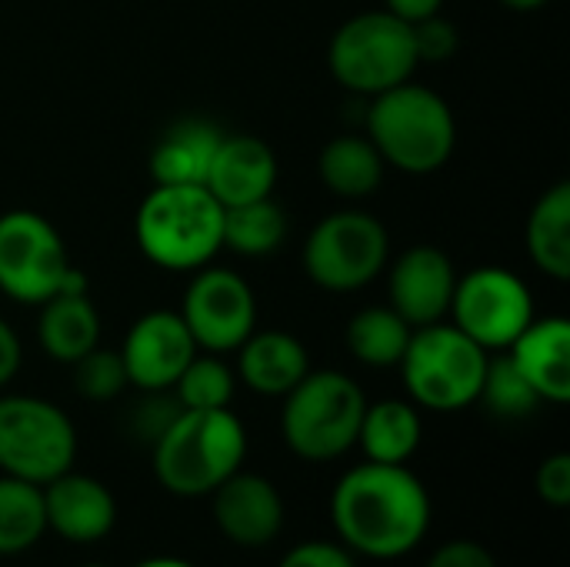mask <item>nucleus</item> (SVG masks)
Returning <instances> with one entry per match:
<instances>
[{"instance_id":"34","label":"nucleus","mask_w":570,"mask_h":567,"mask_svg":"<svg viewBox=\"0 0 570 567\" xmlns=\"http://www.w3.org/2000/svg\"><path fill=\"white\" fill-rule=\"evenodd\" d=\"M277 567H357V555L341 541H304L291 548Z\"/></svg>"},{"instance_id":"14","label":"nucleus","mask_w":570,"mask_h":567,"mask_svg":"<svg viewBox=\"0 0 570 567\" xmlns=\"http://www.w3.org/2000/svg\"><path fill=\"white\" fill-rule=\"evenodd\" d=\"M458 271L454 261L431 244H417L404 251L387 271V297L391 307L411 324L428 328L448 317L454 297Z\"/></svg>"},{"instance_id":"35","label":"nucleus","mask_w":570,"mask_h":567,"mask_svg":"<svg viewBox=\"0 0 570 567\" xmlns=\"http://www.w3.org/2000/svg\"><path fill=\"white\" fill-rule=\"evenodd\" d=\"M424 567H498V561L481 541L458 538V541L441 545Z\"/></svg>"},{"instance_id":"4","label":"nucleus","mask_w":570,"mask_h":567,"mask_svg":"<svg viewBox=\"0 0 570 567\" xmlns=\"http://www.w3.org/2000/svg\"><path fill=\"white\" fill-rule=\"evenodd\" d=\"M140 254L164 271H197L224 251V207L204 184H154L134 214Z\"/></svg>"},{"instance_id":"20","label":"nucleus","mask_w":570,"mask_h":567,"mask_svg":"<svg viewBox=\"0 0 570 567\" xmlns=\"http://www.w3.org/2000/svg\"><path fill=\"white\" fill-rule=\"evenodd\" d=\"M37 341L57 364H73L100 344V314L87 294H53L40 304Z\"/></svg>"},{"instance_id":"8","label":"nucleus","mask_w":570,"mask_h":567,"mask_svg":"<svg viewBox=\"0 0 570 567\" xmlns=\"http://www.w3.org/2000/svg\"><path fill=\"white\" fill-rule=\"evenodd\" d=\"M391 257L387 227L361 207L327 214L314 224L304 241L307 277L331 294H354L374 284Z\"/></svg>"},{"instance_id":"39","label":"nucleus","mask_w":570,"mask_h":567,"mask_svg":"<svg viewBox=\"0 0 570 567\" xmlns=\"http://www.w3.org/2000/svg\"><path fill=\"white\" fill-rule=\"evenodd\" d=\"M134 567H197L190 565V561H184V558H147V561H140V565Z\"/></svg>"},{"instance_id":"2","label":"nucleus","mask_w":570,"mask_h":567,"mask_svg":"<svg viewBox=\"0 0 570 567\" xmlns=\"http://www.w3.org/2000/svg\"><path fill=\"white\" fill-rule=\"evenodd\" d=\"M247 431L230 408L180 411L150 448L154 478L177 498L214 495L234 471L244 468Z\"/></svg>"},{"instance_id":"32","label":"nucleus","mask_w":570,"mask_h":567,"mask_svg":"<svg viewBox=\"0 0 570 567\" xmlns=\"http://www.w3.org/2000/svg\"><path fill=\"white\" fill-rule=\"evenodd\" d=\"M411 37H414L417 63H444L461 47L458 23L448 20L444 13H434V17H424V20L411 23Z\"/></svg>"},{"instance_id":"26","label":"nucleus","mask_w":570,"mask_h":567,"mask_svg":"<svg viewBox=\"0 0 570 567\" xmlns=\"http://www.w3.org/2000/svg\"><path fill=\"white\" fill-rule=\"evenodd\" d=\"M47 535L43 488L0 475V558L30 551Z\"/></svg>"},{"instance_id":"15","label":"nucleus","mask_w":570,"mask_h":567,"mask_svg":"<svg viewBox=\"0 0 570 567\" xmlns=\"http://www.w3.org/2000/svg\"><path fill=\"white\" fill-rule=\"evenodd\" d=\"M210 511L217 531L240 548H264L284 528V498L264 478L250 471H234L214 495Z\"/></svg>"},{"instance_id":"13","label":"nucleus","mask_w":570,"mask_h":567,"mask_svg":"<svg viewBox=\"0 0 570 567\" xmlns=\"http://www.w3.org/2000/svg\"><path fill=\"white\" fill-rule=\"evenodd\" d=\"M194 354L197 344L177 311L140 314L120 348L127 381L137 391H170Z\"/></svg>"},{"instance_id":"19","label":"nucleus","mask_w":570,"mask_h":567,"mask_svg":"<svg viewBox=\"0 0 570 567\" xmlns=\"http://www.w3.org/2000/svg\"><path fill=\"white\" fill-rule=\"evenodd\" d=\"M311 371L307 348L287 331H254L237 348V381L261 398H284Z\"/></svg>"},{"instance_id":"28","label":"nucleus","mask_w":570,"mask_h":567,"mask_svg":"<svg viewBox=\"0 0 570 567\" xmlns=\"http://www.w3.org/2000/svg\"><path fill=\"white\" fill-rule=\"evenodd\" d=\"M170 391L180 401V408H187V411L230 408V401L237 394V374L224 361V354H210V351L200 354L197 351L190 358V364L180 371V378L174 381Z\"/></svg>"},{"instance_id":"25","label":"nucleus","mask_w":570,"mask_h":567,"mask_svg":"<svg viewBox=\"0 0 570 567\" xmlns=\"http://www.w3.org/2000/svg\"><path fill=\"white\" fill-rule=\"evenodd\" d=\"M411 334H414V328L391 304L387 307L374 304V307L357 311L347 321L344 344H347L351 358L361 361L364 368H397L407 351Z\"/></svg>"},{"instance_id":"21","label":"nucleus","mask_w":570,"mask_h":567,"mask_svg":"<svg viewBox=\"0 0 570 567\" xmlns=\"http://www.w3.org/2000/svg\"><path fill=\"white\" fill-rule=\"evenodd\" d=\"M224 130L210 120L187 117L177 120L150 154V177L154 184H204L214 150Z\"/></svg>"},{"instance_id":"27","label":"nucleus","mask_w":570,"mask_h":567,"mask_svg":"<svg viewBox=\"0 0 570 567\" xmlns=\"http://www.w3.org/2000/svg\"><path fill=\"white\" fill-rule=\"evenodd\" d=\"M287 241V214L274 197L224 207V247L240 257H267Z\"/></svg>"},{"instance_id":"24","label":"nucleus","mask_w":570,"mask_h":567,"mask_svg":"<svg viewBox=\"0 0 570 567\" xmlns=\"http://www.w3.org/2000/svg\"><path fill=\"white\" fill-rule=\"evenodd\" d=\"M528 254L554 281L570 277V184L548 187L528 217Z\"/></svg>"},{"instance_id":"36","label":"nucleus","mask_w":570,"mask_h":567,"mask_svg":"<svg viewBox=\"0 0 570 567\" xmlns=\"http://www.w3.org/2000/svg\"><path fill=\"white\" fill-rule=\"evenodd\" d=\"M20 361H23V348H20V338L17 331L0 317V388H7L17 371H20Z\"/></svg>"},{"instance_id":"37","label":"nucleus","mask_w":570,"mask_h":567,"mask_svg":"<svg viewBox=\"0 0 570 567\" xmlns=\"http://www.w3.org/2000/svg\"><path fill=\"white\" fill-rule=\"evenodd\" d=\"M441 7H444V0H384V10L401 17L404 23H417L424 17H434V13H441Z\"/></svg>"},{"instance_id":"31","label":"nucleus","mask_w":570,"mask_h":567,"mask_svg":"<svg viewBox=\"0 0 570 567\" xmlns=\"http://www.w3.org/2000/svg\"><path fill=\"white\" fill-rule=\"evenodd\" d=\"M144 398H137L124 418V428L130 434V441L154 448L160 441V434L174 424V418L184 411L180 401L174 398V391H140Z\"/></svg>"},{"instance_id":"38","label":"nucleus","mask_w":570,"mask_h":567,"mask_svg":"<svg viewBox=\"0 0 570 567\" xmlns=\"http://www.w3.org/2000/svg\"><path fill=\"white\" fill-rule=\"evenodd\" d=\"M508 10H521V13H528V10H541L544 3H551V0H501Z\"/></svg>"},{"instance_id":"17","label":"nucleus","mask_w":570,"mask_h":567,"mask_svg":"<svg viewBox=\"0 0 570 567\" xmlns=\"http://www.w3.org/2000/svg\"><path fill=\"white\" fill-rule=\"evenodd\" d=\"M204 187L220 207L271 197L277 187V154L254 134H224L207 167Z\"/></svg>"},{"instance_id":"23","label":"nucleus","mask_w":570,"mask_h":567,"mask_svg":"<svg viewBox=\"0 0 570 567\" xmlns=\"http://www.w3.org/2000/svg\"><path fill=\"white\" fill-rule=\"evenodd\" d=\"M384 167L387 164L367 134H341V137L327 140L317 157L321 184L344 201L371 197L384 180Z\"/></svg>"},{"instance_id":"30","label":"nucleus","mask_w":570,"mask_h":567,"mask_svg":"<svg viewBox=\"0 0 570 567\" xmlns=\"http://www.w3.org/2000/svg\"><path fill=\"white\" fill-rule=\"evenodd\" d=\"M70 368H73V391L83 401L107 404V401L120 398L130 388L124 361H120V351H107V348L97 344L94 351L77 358Z\"/></svg>"},{"instance_id":"18","label":"nucleus","mask_w":570,"mask_h":567,"mask_svg":"<svg viewBox=\"0 0 570 567\" xmlns=\"http://www.w3.org/2000/svg\"><path fill=\"white\" fill-rule=\"evenodd\" d=\"M534 394L548 404L570 401V321L561 314L538 317L504 351Z\"/></svg>"},{"instance_id":"10","label":"nucleus","mask_w":570,"mask_h":567,"mask_svg":"<svg viewBox=\"0 0 570 567\" xmlns=\"http://www.w3.org/2000/svg\"><path fill=\"white\" fill-rule=\"evenodd\" d=\"M448 317L488 354H498L508 351L514 338L534 321V297L524 277L508 267L484 264L458 277Z\"/></svg>"},{"instance_id":"3","label":"nucleus","mask_w":570,"mask_h":567,"mask_svg":"<svg viewBox=\"0 0 570 567\" xmlns=\"http://www.w3.org/2000/svg\"><path fill=\"white\" fill-rule=\"evenodd\" d=\"M364 124L384 164L414 177L441 170L458 144L451 104L438 90L414 80L371 97Z\"/></svg>"},{"instance_id":"12","label":"nucleus","mask_w":570,"mask_h":567,"mask_svg":"<svg viewBox=\"0 0 570 567\" xmlns=\"http://www.w3.org/2000/svg\"><path fill=\"white\" fill-rule=\"evenodd\" d=\"M197 351L230 354L257 331V297L237 271L204 264L194 271L177 311Z\"/></svg>"},{"instance_id":"11","label":"nucleus","mask_w":570,"mask_h":567,"mask_svg":"<svg viewBox=\"0 0 570 567\" xmlns=\"http://www.w3.org/2000/svg\"><path fill=\"white\" fill-rule=\"evenodd\" d=\"M67 267L63 237L43 214L23 207L0 214V294L40 307L60 291Z\"/></svg>"},{"instance_id":"6","label":"nucleus","mask_w":570,"mask_h":567,"mask_svg":"<svg viewBox=\"0 0 570 567\" xmlns=\"http://www.w3.org/2000/svg\"><path fill=\"white\" fill-rule=\"evenodd\" d=\"M488 358L491 354L454 324L438 321L428 328H414L397 368L417 408L454 414L478 404Z\"/></svg>"},{"instance_id":"9","label":"nucleus","mask_w":570,"mask_h":567,"mask_svg":"<svg viewBox=\"0 0 570 567\" xmlns=\"http://www.w3.org/2000/svg\"><path fill=\"white\" fill-rule=\"evenodd\" d=\"M77 461L73 421L43 398H0V471L30 485H47Z\"/></svg>"},{"instance_id":"22","label":"nucleus","mask_w":570,"mask_h":567,"mask_svg":"<svg viewBox=\"0 0 570 567\" xmlns=\"http://www.w3.org/2000/svg\"><path fill=\"white\" fill-rule=\"evenodd\" d=\"M421 438H424V424H421V411L414 401L384 398L364 408L357 444L367 461L407 465L417 454Z\"/></svg>"},{"instance_id":"1","label":"nucleus","mask_w":570,"mask_h":567,"mask_svg":"<svg viewBox=\"0 0 570 567\" xmlns=\"http://www.w3.org/2000/svg\"><path fill=\"white\" fill-rule=\"evenodd\" d=\"M337 538L357 558H407L431 528V495L407 465L364 461L331 495Z\"/></svg>"},{"instance_id":"40","label":"nucleus","mask_w":570,"mask_h":567,"mask_svg":"<svg viewBox=\"0 0 570 567\" xmlns=\"http://www.w3.org/2000/svg\"><path fill=\"white\" fill-rule=\"evenodd\" d=\"M80 567H107V565H80Z\"/></svg>"},{"instance_id":"33","label":"nucleus","mask_w":570,"mask_h":567,"mask_svg":"<svg viewBox=\"0 0 570 567\" xmlns=\"http://www.w3.org/2000/svg\"><path fill=\"white\" fill-rule=\"evenodd\" d=\"M534 491L548 508H568L570 505V454L558 451L541 461L534 475Z\"/></svg>"},{"instance_id":"5","label":"nucleus","mask_w":570,"mask_h":567,"mask_svg":"<svg viewBox=\"0 0 570 567\" xmlns=\"http://www.w3.org/2000/svg\"><path fill=\"white\" fill-rule=\"evenodd\" d=\"M367 398L344 371H307L281 408L284 444L314 465L337 461L357 444Z\"/></svg>"},{"instance_id":"16","label":"nucleus","mask_w":570,"mask_h":567,"mask_svg":"<svg viewBox=\"0 0 570 567\" xmlns=\"http://www.w3.org/2000/svg\"><path fill=\"white\" fill-rule=\"evenodd\" d=\"M47 531L70 545H97L117 525V501L107 485L73 468L43 485Z\"/></svg>"},{"instance_id":"29","label":"nucleus","mask_w":570,"mask_h":567,"mask_svg":"<svg viewBox=\"0 0 570 567\" xmlns=\"http://www.w3.org/2000/svg\"><path fill=\"white\" fill-rule=\"evenodd\" d=\"M478 404H484L501 421H521V418H531L538 411V404H544V401L521 378V371L511 364V358L504 351H498L488 358V371H484Z\"/></svg>"},{"instance_id":"7","label":"nucleus","mask_w":570,"mask_h":567,"mask_svg":"<svg viewBox=\"0 0 570 567\" xmlns=\"http://www.w3.org/2000/svg\"><path fill=\"white\" fill-rule=\"evenodd\" d=\"M327 63L337 84L361 97H377L411 80L421 67L411 23L387 13L384 7L344 20L331 37Z\"/></svg>"}]
</instances>
